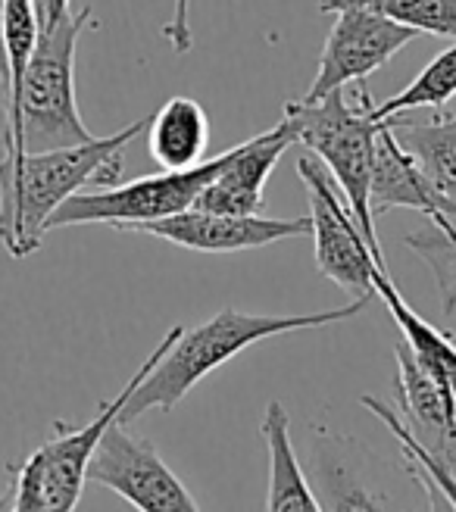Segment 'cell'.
<instances>
[{"label":"cell","instance_id":"obj_1","mask_svg":"<svg viewBox=\"0 0 456 512\" xmlns=\"http://www.w3.org/2000/svg\"><path fill=\"white\" fill-rule=\"evenodd\" d=\"M147 119H135L122 132L107 138H91L85 144H69L54 150L22 153L16 163L0 160V244L16 260L32 256L47 235V222L60 203L79 194L85 185H116L122 178V153L138 135H144Z\"/></svg>","mask_w":456,"mask_h":512},{"label":"cell","instance_id":"obj_2","mask_svg":"<svg viewBox=\"0 0 456 512\" xmlns=\"http://www.w3.org/2000/svg\"><path fill=\"white\" fill-rule=\"evenodd\" d=\"M372 297H353L347 306L338 310H319V313H297V316H269V313H244L235 306H225L213 319L197 328H182V335L169 344V350L157 360L132 397L119 409V422L132 425L147 409L172 413L179 400L194 388L200 378H207L228 360H235L247 347L260 344L266 338L294 335V331H313L325 325H338L353 316H360Z\"/></svg>","mask_w":456,"mask_h":512},{"label":"cell","instance_id":"obj_3","mask_svg":"<svg viewBox=\"0 0 456 512\" xmlns=\"http://www.w3.org/2000/svg\"><path fill=\"white\" fill-rule=\"evenodd\" d=\"M182 335V325L169 328L163 341L150 350L147 360L135 369V375L122 384V391L113 400H104L97 406V416L88 425L72 428L66 422L54 425V438H47L41 447H35L29 456L16 459L7 466V484L0 494V509L13 512H69L79 506L85 481H88V463L94 456V447L100 434L107 431L110 422L119 419V409L132 397L138 381L157 366L160 356L169 350V344Z\"/></svg>","mask_w":456,"mask_h":512},{"label":"cell","instance_id":"obj_4","mask_svg":"<svg viewBox=\"0 0 456 512\" xmlns=\"http://www.w3.org/2000/svg\"><path fill=\"white\" fill-rule=\"evenodd\" d=\"M372 94L357 88L347 94L344 88L325 94L322 100H291L285 104V119L294 125L297 144L307 147L313 157L332 172L341 188L353 219L360 222V232L375 253V260H385L382 244L375 235V219L369 210V175L378 125L372 119Z\"/></svg>","mask_w":456,"mask_h":512},{"label":"cell","instance_id":"obj_5","mask_svg":"<svg viewBox=\"0 0 456 512\" xmlns=\"http://www.w3.org/2000/svg\"><path fill=\"white\" fill-rule=\"evenodd\" d=\"M94 10H66L50 22H38V38L22 75V150H54L91 141L79 104H75V50L91 29Z\"/></svg>","mask_w":456,"mask_h":512},{"label":"cell","instance_id":"obj_6","mask_svg":"<svg viewBox=\"0 0 456 512\" xmlns=\"http://www.w3.org/2000/svg\"><path fill=\"white\" fill-rule=\"evenodd\" d=\"M228 160H232V150L219 153L213 160H200L188 169H163L157 175H144L125 185L116 182L97 191H79L66 203H60L57 213L47 222V232L69 225H110L119 228V232H129L141 222L182 213L194 207L200 191L213 182Z\"/></svg>","mask_w":456,"mask_h":512},{"label":"cell","instance_id":"obj_7","mask_svg":"<svg viewBox=\"0 0 456 512\" xmlns=\"http://www.w3.org/2000/svg\"><path fill=\"white\" fill-rule=\"evenodd\" d=\"M297 175L303 188H307L310 235L319 272L332 278L350 297H375L372 272L375 266H385V260H375V253L369 250L360 232V222L353 219L332 172L316 157H303L297 160Z\"/></svg>","mask_w":456,"mask_h":512},{"label":"cell","instance_id":"obj_8","mask_svg":"<svg viewBox=\"0 0 456 512\" xmlns=\"http://www.w3.org/2000/svg\"><path fill=\"white\" fill-rule=\"evenodd\" d=\"M88 481L100 484L141 512H197L200 503L175 472L163 463L160 450L129 431L119 419L107 425L88 463Z\"/></svg>","mask_w":456,"mask_h":512},{"label":"cell","instance_id":"obj_9","mask_svg":"<svg viewBox=\"0 0 456 512\" xmlns=\"http://www.w3.org/2000/svg\"><path fill=\"white\" fill-rule=\"evenodd\" d=\"M422 38L407 25L391 22L382 13L363 7H341L335 10V25L325 38L316 79L303 100H322L338 88L363 82L366 75L391 63L410 41Z\"/></svg>","mask_w":456,"mask_h":512},{"label":"cell","instance_id":"obj_10","mask_svg":"<svg viewBox=\"0 0 456 512\" xmlns=\"http://www.w3.org/2000/svg\"><path fill=\"white\" fill-rule=\"evenodd\" d=\"M135 235H154L160 241L179 244L197 253H238L269 247L285 238L310 235V216L297 219H266L260 213L253 216H232V213H210L188 207L182 213H172L154 222H141L129 228Z\"/></svg>","mask_w":456,"mask_h":512},{"label":"cell","instance_id":"obj_11","mask_svg":"<svg viewBox=\"0 0 456 512\" xmlns=\"http://www.w3.org/2000/svg\"><path fill=\"white\" fill-rule=\"evenodd\" d=\"M297 144L294 125L282 116L275 128L266 135H253L250 141L232 147V160H228L213 182L200 191L194 200L197 210L210 213H232V216H253L266 207V182L272 169L282 160V153Z\"/></svg>","mask_w":456,"mask_h":512},{"label":"cell","instance_id":"obj_12","mask_svg":"<svg viewBox=\"0 0 456 512\" xmlns=\"http://www.w3.org/2000/svg\"><path fill=\"white\" fill-rule=\"evenodd\" d=\"M397 207H410L425 216L441 213L450 222H456V207L435 191V185L428 182L419 163L413 160V153L403 150V144L394 135L391 119H382L375 135V153H372L369 210L372 219H378Z\"/></svg>","mask_w":456,"mask_h":512},{"label":"cell","instance_id":"obj_13","mask_svg":"<svg viewBox=\"0 0 456 512\" xmlns=\"http://www.w3.org/2000/svg\"><path fill=\"white\" fill-rule=\"evenodd\" d=\"M372 288L375 294L385 300V310L397 322L403 344L413 353V360L428 372L438 388L456 403V344L450 338V331H441L435 325H428L413 306L403 300L397 285L388 275V266H375L372 272Z\"/></svg>","mask_w":456,"mask_h":512},{"label":"cell","instance_id":"obj_14","mask_svg":"<svg viewBox=\"0 0 456 512\" xmlns=\"http://www.w3.org/2000/svg\"><path fill=\"white\" fill-rule=\"evenodd\" d=\"M147 147L160 169H188L204 160L210 141L207 110L194 97H172L147 119Z\"/></svg>","mask_w":456,"mask_h":512},{"label":"cell","instance_id":"obj_15","mask_svg":"<svg viewBox=\"0 0 456 512\" xmlns=\"http://www.w3.org/2000/svg\"><path fill=\"white\" fill-rule=\"evenodd\" d=\"M288 409L269 400L260 431L263 441L269 447V494H266V509L272 512H319V500L310 488L307 475H303L297 453L291 447V434H288Z\"/></svg>","mask_w":456,"mask_h":512},{"label":"cell","instance_id":"obj_16","mask_svg":"<svg viewBox=\"0 0 456 512\" xmlns=\"http://www.w3.org/2000/svg\"><path fill=\"white\" fill-rule=\"evenodd\" d=\"M350 441L335 438V434L322 431L316 438L313 450V475H316V500L319 512L322 509H344V512H357V509H385L391 506L388 497H378L366 488V481L353 463V456H347Z\"/></svg>","mask_w":456,"mask_h":512},{"label":"cell","instance_id":"obj_17","mask_svg":"<svg viewBox=\"0 0 456 512\" xmlns=\"http://www.w3.org/2000/svg\"><path fill=\"white\" fill-rule=\"evenodd\" d=\"M394 135L403 150L425 172L435 191L456 207V113H435L428 122H410L403 116H391Z\"/></svg>","mask_w":456,"mask_h":512},{"label":"cell","instance_id":"obj_18","mask_svg":"<svg viewBox=\"0 0 456 512\" xmlns=\"http://www.w3.org/2000/svg\"><path fill=\"white\" fill-rule=\"evenodd\" d=\"M363 406L369 409L372 416L382 419L385 428L394 434V441L400 444L403 459H407V469L422 481V488L428 491V500L435 503V497H438L447 509H456V478L441 466V459H438L432 450H425V447L419 444V438L407 428L403 416H397V409H391L385 400L369 397V394L363 397Z\"/></svg>","mask_w":456,"mask_h":512},{"label":"cell","instance_id":"obj_19","mask_svg":"<svg viewBox=\"0 0 456 512\" xmlns=\"http://www.w3.org/2000/svg\"><path fill=\"white\" fill-rule=\"evenodd\" d=\"M450 97H456V41L447 50H441L407 88L388 97L385 104H372V119L382 122V119L403 116L410 110L441 113L450 104Z\"/></svg>","mask_w":456,"mask_h":512},{"label":"cell","instance_id":"obj_20","mask_svg":"<svg viewBox=\"0 0 456 512\" xmlns=\"http://www.w3.org/2000/svg\"><path fill=\"white\" fill-rule=\"evenodd\" d=\"M341 7H363L419 35L456 41V0H319L322 13H335Z\"/></svg>","mask_w":456,"mask_h":512},{"label":"cell","instance_id":"obj_21","mask_svg":"<svg viewBox=\"0 0 456 512\" xmlns=\"http://www.w3.org/2000/svg\"><path fill=\"white\" fill-rule=\"evenodd\" d=\"M403 244L432 266V272L438 275L441 297H444V313L447 316L456 313V238L447 232V225L432 216V225L422 228V232L407 235Z\"/></svg>","mask_w":456,"mask_h":512},{"label":"cell","instance_id":"obj_22","mask_svg":"<svg viewBox=\"0 0 456 512\" xmlns=\"http://www.w3.org/2000/svg\"><path fill=\"white\" fill-rule=\"evenodd\" d=\"M188 16H191V0H172V16L163 25V38L169 41L172 54H179V57L191 54V47H194Z\"/></svg>","mask_w":456,"mask_h":512},{"label":"cell","instance_id":"obj_23","mask_svg":"<svg viewBox=\"0 0 456 512\" xmlns=\"http://www.w3.org/2000/svg\"><path fill=\"white\" fill-rule=\"evenodd\" d=\"M419 444H422L425 450H432V453L441 459V466L456 478V416H453L447 425H441L438 431H432V434H425V438H419Z\"/></svg>","mask_w":456,"mask_h":512},{"label":"cell","instance_id":"obj_24","mask_svg":"<svg viewBox=\"0 0 456 512\" xmlns=\"http://www.w3.org/2000/svg\"><path fill=\"white\" fill-rule=\"evenodd\" d=\"M72 0H44V4L38 7V22H50V19H57L60 13L69 10Z\"/></svg>","mask_w":456,"mask_h":512},{"label":"cell","instance_id":"obj_25","mask_svg":"<svg viewBox=\"0 0 456 512\" xmlns=\"http://www.w3.org/2000/svg\"><path fill=\"white\" fill-rule=\"evenodd\" d=\"M4 10H7V0H0V85L7 82V50H4Z\"/></svg>","mask_w":456,"mask_h":512},{"label":"cell","instance_id":"obj_26","mask_svg":"<svg viewBox=\"0 0 456 512\" xmlns=\"http://www.w3.org/2000/svg\"><path fill=\"white\" fill-rule=\"evenodd\" d=\"M428 219H432V216H428ZM435 219H441V222L447 225V216H441V213H435ZM447 232H450V225H447ZM450 235H453V232H450Z\"/></svg>","mask_w":456,"mask_h":512},{"label":"cell","instance_id":"obj_27","mask_svg":"<svg viewBox=\"0 0 456 512\" xmlns=\"http://www.w3.org/2000/svg\"><path fill=\"white\" fill-rule=\"evenodd\" d=\"M447 225H450V232H453V238H456V222H450V219H447Z\"/></svg>","mask_w":456,"mask_h":512},{"label":"cell","instance_id":"obj_28","mask_svg":"<svg viewBox=\"0 0 456 512\" xmlns=\"http://www.w3.org/2000/svg\"><path fill=\"white\" fill-rule=\"evenodd\" d=\"M41 4H44V0H35V7H41Z\"/></svg>","mask_w":456,"mask_h":512}]
</instances>
